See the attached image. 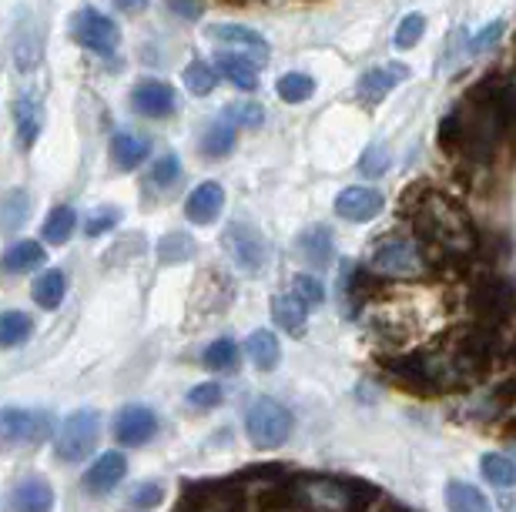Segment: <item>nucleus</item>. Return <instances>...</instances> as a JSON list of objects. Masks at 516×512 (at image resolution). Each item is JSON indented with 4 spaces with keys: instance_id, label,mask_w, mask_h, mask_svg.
<instances>
[{
    "instance_id": "9",
    "label": "nucleus",
    "mask_w": 516,
    "mask_h": 512,
    "mask_svg": "<svg viewBox=\"0 0 516 512\" xmlns=\"http://www.w3.org/2000/svg\"><path fill=\"white\" fill-rule=\"evenodd\" d=\"M131 108H135L141 118H171L178 111V94L171 84L155 81V77H145L131 88Z\"/></svg>"
},
{
    "instance_id": "31",
    "label": "nucleus",
    "mask_w": 516,
    "mask_h": 512,
    "mask_svg": "<svg viewBox=\"0 0 516 512\" xmlns=\"http://www.w3.org/2000/svg\"><path fill=\"white\" fill-rule=\"evenodd\" d=\"M74 225H78V215H74L71 205H57L44 221V241L47 245H68L74 235Z\"/></svg>"
},
{
    "instance_id": "10",
    "label": "nucleus",
    "mask_w": 516,
    "mask_h": 512,
    "mask_svg": "<svg viewBox=\"0 0 516 512\" xmlns=\"http://www.w3.org/2000/svg\"><path fill=\"white\" fill-rule=\"evenodd\" d=\"M158 436V415L148 405H124L114 419V439L121 446H145Z\"/></svg>"
},
{
    "instance_id": "4",
    "label": "nucleus",
    "mask_w": 516,
    "mask_h": 512,
    "mask_svg": "<svg viewBox=\"0 0 516 512\" xmlns=\"http://www.w3.org/2000/svg\"><path fill=\"white\" fill-rule=\"evenodd\" d=\"M101 436V412L98 409H78L61 422L54 436V456L61 462H81L98 446Z\"/></svg>"
},
{
    "instance_id": "22",
    "label": "nucleus",
    "mask_w": 516,
    "mask_h": 512,
    "mask_svg": "<svg viewBox=\"0 0 516 512\" xmlns=\"http://www.w3.org/2000/svg\"><path fill=\"white\" fill-rule=\"evenodd\" d=\"M44 262H47L44 245H37V241H17V245L4 251L0 272L4 275H27V272H34V268H41Z\"/></svg>"
},
{
    "instance_id": "28",
    "label": "nucleus",
    "mask_w": 516,
    "mask_h": 512,
    "mask_svg": "<svg viewBox=\"0 0 516 512\" xmlns=\"http://www.w3.org/2000/svg\"><path fill=\"white\" fill-rule=\"evenodd\" d=\"M195 238L185 235V231H168L165 238L158 241V262L161 265H185L195 258Z\"/></svg>"
},
{
    "instance_id": "47",
    "label": "nucleus",
    "mask_w": 516,
    "mask_h": 512,
    "mask_svg": "<svg viewBox=\"0 0 516 512\" xmlns=\"http://www.w3.org/2000/svg\"><path fill=\"white\" fill-rule=\"evenodd\" d=\"M114 4H118L121 11L135 14V11H145V7H148V0H114Z\"/></svg>"
},
{
    "instance_id": "29",
    "label": "nucleus",
    "mask_w": 516,
    "mask_h": 512,
    "mask_svg": "<svg viewBox=\"0 0 516 512\" xmlns=\"http://www.w3.org/2000/svg\"><path fill=\"white\" fill-rule=\"evenodd\" d=\"M31 215V198L24 188H11L0 195V231H17Z\"/></svg>"
},
{
    "instance_id": "21",
    "label": "nucleus",
    "mask_w": 516,
    "mask_h": 512,
    "mask_svg": "<svg viewBox=\"0 0 516 512\" xmlns=\"http://www.w3.org/2000/svg\"><path fill=\"white\" fill-rule=\"evenodd\" d=\"M215 71L225 77V81H232L238 91H255L258 88V64H252L248 57L242 54H218L215 57Z\"/></svg>"
},
{
    "instance_id": "11",
    "label": "nucleus",
    "mask_w": 516,
    "mask_h": 512,
    "mask_svg": "<svg viewBox=\"0 0 516 512\" xmlns=\"http://www.w3.org/2000/svg\"><path fill=\"white\" fill-rule=\"evenodd\" d=\"M208 37L222 47H238L242 57L252 54V64H265L269 61V41L262 34L252 31V27H242V24H212L208 27Z\"/></svg>"
},
{
    "instance_id": "17",
    "label": "nucleus",
    "mask_w": 516,
    "mask_h": 512,
    "mask_svg": "<svg viewBox=\"0 0 516 512\" xmlns=\"http://www.w3.org/2000/svg\"><path fill=\"white\" fill-rule=\"evenodd\" d=\"M124 476H128V459H124L121 452H104L88 469V476H84V489H88L91 496H108Z\"/></svg>"
},
{
    "instance_id": "46",
    "label": "nucleus",
    "mask_w": 516,
    "mask_h": 512,
    "mask_svg": "<svg viewBox=\"0 0 516 512\" xmlns=\"http://www.w3.org/2000/svg\"><path fill=\"white\" fill-rule=\"evenodd\" d=\"M165 7H168L171 14H178L181 21H195V17L205 14L202 0H165Z\"/></svg>"
},
{
    "instance_id": "45",
    "label": "nucleus",
    "mask_w": 516,
    "mask_h": 512,
    "mask_svg": "<svg viewBox=\"0 0 516 512\" xmlns=\"http://www.w3.org/2000/svg\"><path fill=\"white\" fill-rule=\"evenodd\" d=\"M506 31V24L503 21H493V27H486V31H480L473 37V44H470V51L473 54H483V51H490V47L500 41V34Z\"/></svg>"
},
{
    "instance_id": "13",
    "label": "nucleus",
    "mask_w": 516,
    "mask_h": 512,
    "mask_svg": "<svg viewBox=\"0 0 516 512\" xmlns=\"http://www.w3.org/2000/svg\"><path fill=\"white\" fill-rule=\"evenodd\" d=\"M336 215L346 218V221H372L376 215H382V195L376 188H362V185H352L346 191H339L336 198Z\"/></svg>"
},
{
    "instance_id": "36",
    "label": "nucleus",
    "mask_w": 516,
    "mask_h": 512,
    "mask_svg": "<svg viewBox=\"0 0 516 512\" xmlns=\"http://www.w3.org/2000/svg\"><path fill=\"white\" fill-rule=\"evenodd\" d=\"M218 84V74L212 64L205 61H191L185 67V88L195 94V98H205V94H212Z\"/></svg>"
},
{
    "instance_id": "2",
    "label": "nucleus",
    "mask_w": 516,
    "mask_h": 512,
    "mask_svg": "<svg viewBox=\"0 0 516 512\" xmlns=\"http://www.w3.org/2000/svg\"><path fill=\"white\" fill-rule=\"evenodd\" d=\"M245 432L255 449H282L292 436V412L272 395H255L245 409Z\"/></svg>"
},
{
    "instance_id": "15",
    "label": "nucleus",
    "mask_w": 516,
    "mask_h": 512,
    "mask_svg": "<svg viewBox=\"0 0 516 512\" xmlns=\"http://www.w3.org/2000/svg\"><path fill=\"white\" fill-rule=\"evenodd\" d=\"M14 124H17V141H21V148L31 151L37 138H41V128H44V108H41V98H37L34 91L17 94Z\"/></svg>"
},
{
    "instance_id": "39",
    "label": "nucleus",
    "mask_w": 516,
    "mask_h": 512,
    "mask_svg": "<svg viewBox=\"0 0 516 512\" xmlns=\"http://www.w3.org/2000/svg\"><path fill=\"white\" fill-rule=\"evenodd\" d=\"M436 141H439V148H443L446 154L463 151V121H460V111H449L446 118L439 121Z\"/></svg>"
},
{
    "instance_id": "44",
    "label": "nucleus",
    "mask_w": 516,
    "mask_h": 512,
    "mask_svg": "<svg viewBox=\"0 0 516 512\" xmlns=\"http://www.w3.org/2000/svg\"><path fill=\"white\" fill-rule=\"evenodd\" d=\"M386 168H389V151L382 148V144H372V148H366V154L359 158V171L366 178H379Z\"/></svg>"
},
{
    "instance_id": "7",
    "label": "nucleus",
    "mask_w": 516,
    "mask_h": 512,
    "mask_svg": "<svg viewBox=\"0 0 516 512\" xmlns=\"http://www.w3.org/2000/svg\"><path fill=\"white\" fill-rule=\"evenodd\" d=\"M71 34L81 47H88V51L101 57H111L121 47V27L108 14H101L98 7H84V11L74 14Z\"/></svg>"
},
{
    "instance_id": "42",
    "label": "nucleus",
    "mask_w": 516,
    "mask_h": 512,
    "mask_svg": "<svg viewBox=\"0 0 516 512\" xmlns=\"http://www.w3.org/2000/svg\"><path fill=\"white\" fill-rule=\"evenodd\" d=\"M225 121L228 124H238V128H258L265 121V111L258 108L255 101H238L232 108L225 111Z\"/></svg>"
},
{
    "instance_id": "19",
    "label": "nucleus",
    "mask_w": 516,
    "mask_h": 512,
    "mask_svg": "<svg viewBox=\"0 0 516 512\" xmlns=\"http://www.w3.org/2000/svg\"><path fill=\"white\" fill-rule=\"evenodd\" d=\"M148 151H151V141L138 138V134H131V131H118L111 138V164L118 171L141 168V161L148 158Z\"/></svg>"
},
{
    "instance_id": "8",
    "label": "nucleus",
    "mask_w": 516,
    "mask_h": 512,
    "mask_svg": "<svg viewBox=\"0 0 516 512\" xmlns=\"http://www.w3.org/2000/svg\"><path fill=\"white\" fill-rule=\"evenodd\" d=\"M47 422L44 412H27V409H0V449L7 446H37L44 442Z\"/></svg>"
},
{
    "instance_id": "24",
    "label": "nucleus",
    "mask_w": 516,
    "mask_h": 512,
    "mask_svg": "<svg viewBox=\"0 0 516 512\" xmlns=\"http://www.w3.org/2000/svg\"><path fill=\"white\" fill-rule=\"evenodd\" d=\"M272 318H275V325L285 328V332L295 335V338L305 335V328H309V308L292 295H275L272 298Z\"/></svg>"
},
{
    "instance_id": "26",
    "label": "nucleus",
    "mask_w": 516,
    "mask_h": 512,
    "mask_svg": "<svg viewBox=\"0 0 516 512\" xmlns=\"http://www.w3.org/2000/svg\"><path fill=\"white\" fill-rule=\"evenodd\" d=\"M235 141H238L235 124H228L225 118H218V121L208 124V131H205V138H202V154H205L208 161H218V158H225V154L235 151Z\"/></svg>"
},
{
    "instance_id": "3",
    "label": "nucleus",
    "mask_w": 516,
    "mask_h": 512,
    "mask_svg": "<svg viewBox=\"0 0 516 512\" xmlns=\"http://www.w3.org/2000/svg\"><path fill=\"white\" fill-rule=\"evenodd\" d=\"M382 369L389 372V379L403 385L406 392L419 395V399H433L446 389V375L439 369V359L429 352H409V355H393L382 362Z\"/></svg>"
},
{
    "instance_id": "35",
    "label": "nucleus",
    "mask_w": 516,
    "mask_h": 512,
    "mask_svg": "<svg viewBox=\"0 0 516 512\" xmlns=\"http://www.w3.org/2000/svg\"><path fill=\"white\" fill-rule=\"evenodd\" d=\"M158 502H165V486H161V482H138V486L124 496V509L128 512H151Z\"/></svg>"
},
{
    "instance_id": "41",
    "label": "nucleus",
    "mask_w": 516,
    "mask_h": 512,
    "mask_svg": "<svg viewBox=\"0 0 516 512\" xmlns=\"http://www.w3.org/2000/svg\"><path fill=\"white\" fill-rule=\"evenodd\" d=\"M222 402H225V392H222V385H215V382H202L188 392V405L198 412H212Z\"/></svg>"
},
{
    "instance_id": "32",
    "label": "nucleus",
    "mask_w": 516,
    "mask_h": 512,
    "mask_svg": "<svg viewBox=\"0 0 516 512\" xmlns=\"http://www.w3.org/2000/svg\"><path fill=\"white\" fill-rule=\"evenodd\" d=\"M480 469H483L486 482H493V486H500V489H510L516 482V466L506 452H486L480 459Z\"/></svg>"
},
{
    "instance_id": "30",
    "label": "nucleus",
    "mask_w": 516,
    "mask_h": 512,
    "mask_svg": "<svg viewBox=\"0 0 516 512\" xmlns=\"http://www.w3.org/2000/svg\"><path fill=\"white\" fill-rule=\"evenodd\" d=\"M64 295H68V275L61 268H51L34 282V302L41 308H57L64 302Z\"/></svg>"
},
{
    "instance_id": "38",
    "label": "nucleus",
    "mask_w": 516,
    "mask_h": 512,
    "mask_svg": "<svg viewBox=\"0 0 516 512\" xmlns=\"http://www.w3.org/2000/svg\"><path fill=\"white\" fill-rule=\"evenodd\" d=\"M181 181V161L175 151L161 154V158L155 161V168H151V185H155L158 191H171Z\"/></svg>"
},
{
    "instance_id": "37",
    "label": "nucleus",
    "mask_w": 516,
    "mask_h": 512,
    "mask_svg": "<svg viewBox=\"0 0 516 512\" xmlns=\"http://www.w3.org/2000/svg\"><path fill=\"white\" fill-rule=\"evenodd\" d=\"M121 218H124V211L118 205H101V208H94L88 218H84V235L88 238H101V235H108V231H114L121 225Z\"/></svg>"
},
{
    "instance_id": "1",
    "label": "nucleus",
    "mask_w": 516,
    "mask_h": 512,
    "mask_svg": "<svg viewBox=\"0 0 516 512\" xmlns=\"http://www.w3.org/2000/svg\"><path fill=\"white\" fill-rule=\"evenodd\" d=\"M466 305H470V315L476 325H486L493 328V332H506L513 318V282L496 272H483L470 285Z\"/></svg>"
},
{
    "instance_id": "14",
    "label": "nucleus",
    "mask_w": 516,
    "mask_h": 512,
    "mask_svg": "<svg viewBox=\"0 0 516 512\" xmlns=\"http://www.w3.org/2000/svg\"><path fill=\"white\" fill-rule=\"evenodd\" d=\"M14 512H54V489L41 472H31L14 486L11 496Z\"/></svg>"
},
{
    "instance_id": "6",
    "label": "nucleus",
    "mask_w": 516,
    "mask_h": 512,
    "mask_svg": "<svg viewBox=\"0 0 516 512\" xmlns=\"http://www.w3.org/2000/svg\"><path fill=\"white\" fill-rule=\"evenodd\" d=\"M222 248L235 262V268H242L248 275H258L265 268V262H269V245H265V238L258 235V228L248 225V221H232V225L225 228Z\"/></svg>"
},
{
    "instance_id": "27",
    "label": "nucleus",
    "mask_w": 516,
    "mask_h": 512,
    "mask_svg": "<svg viewBox=\"0 0 516 512\" xmlns=\"http://www.w3.org/2000/svg\"><path fill=\"white\" fill-rule=\"evenodd\" d=\"M34 335V318L24 312H0V349H21Z\"/></svg>"
},
{
    "instance_id": "18",
    "label": "nucleus",
    "mask_w": 516,
    "mask_h": 512,
    "mask_svg": "<svg viewBox=\"0 0 516 512\" xmlns=\"http://www.w3.org/2000/svg\"><path fill=\"white\" fill-rule=\"evenodd\" d=\"M299 251L312 268H329L332 258H336V241H332V231L326 225L305 228L302 238H299Z\"/></svg>"
},
{
    "instance_id": "43",
    "label": "nucleus",
    "mask_w": 516,
    "mask_h": 512,
    "mask_svg": "<svg viewBox=\"0 0 516 512\" xmlns=\"http://www.w3.org/2000/svg\"><path fill=\"white\" fill-rule=\"evenodd\" d=\"M423 34H426V17L423 14H406L403 24H399V31H396V47L409 51V47H416L419 41H423Z\"/></svg>"
},
{
    "instance_id": "20",
    "label": "nucleus",
    "mask_w": 516,
    "mask_h": 512,
    "mask_svg": "<svg viewBox=\"0 0 516 512\" xmlns=\"http://www.w3.org/2000/svg\"><path fill=\"white\" fill-rule=\"evenodd\" d=\"M245 352H248V362H252L258 372H272L275 365L282 362V345L269 328H255L245 342Z\"/></svg>"
},
{
    "instance_id": "23",
    "label": "nucleus",
    "mask_w": 516,
    "mask_h": 512,
    "mask_svg": "<svg viewBox=\"0 0 516 512\" xmlns=\"http://www.w3.org/2000/svg\"><path fill=\"white\" fill-rule=\"evenodd\" d=\"M14 61L17 71L31 74L37 64H41V34L31 21H21L14 27Z\"/></svg>"
},
{
    "instance_id": "5",
    "label": "nucleus",
    "mask_w": 516,
    "mask_h": 512,
    "mask_svg": "<svg viewBox=\"0 0 516 512\" xmlns=\"http://www.w3.org/2000/svg\"><path fill=\"white\" fill-rule=\"evenodd\" d=\"M369 272L393 275V278H416L426 272V255L419 248V241L413 238H382L376 248H372L369 258Z\"/></svg>"
},
{
    "instance_id": "34",
    "label": "nucleus",
    "mask_w": 516,
    "mask_h": 512,
    "mask_svg": "<svg viewBox=\"0 0 516 512\" xmlns=\"http://www.w3.org/2000/svg\"><path fill=\"white\" fill-rule=\"evenodd\" d=\"M275 91H279V98L285 104H302V101H309L312 94H315V81H312L309 74H302V71H289V74L279 77Z\"/></svg>"
},
{
    "instance_id": "25",
    "label": "nucleus",
    "mask_w": 516,
    "mask_h": 512,
    "mask_svg": "<svg viewBox=\"0 0 516 512\" xmlns=\"http://www.w3.org/2000/svg\"><path fill=\"white\" fill-rule=\"evenodd\" d=\"M446 506L449 512H493L490 499H486L473 482H463V479L446 482Z\"/></svg>"
},
{
    "instance_id": "16",
    "label": "nucleus",
    "mask_w": 516,
    "mask_h": 512,
    "mask_svg": "<svg viewBox=\"0 0 516 512\" xmlns=\"http://www.w3.org/2000/svg\"><path fill=\"white\" fill-rule=\"evenodd\" d=\"M222 205H225V188L218 181H202L185 201V218L191 225H212L222 215Z\"/></svg>"
},
{
    "instance_id": "12",
    "label": "nucleus",
    "mask_w": 516,
    "mask_h": 512,
    "mask_svg": "<svg viewBox=\"0 0 516 512\" xmlns=\"http://www.w3.org/2000/svg\"><path fill=\"white\" fill-rule=\"evenodd\" d=\"M406 77H409V67L399 64V61L382 64V67H369V71L359 77V88L356 91H359V98L366 101V104H379L389 91L399 88Z\"/></svg>"
},
{
    "instance_id": "33",
    "label": "nucleus",
    "mask_w": 516,
    "mask_h": 512,
    "mask_svg": "<svg viewBox=\"0 0 516 512\" xmlns=\"http://www.w3.org/2000/svg\"><path fill=\"white\" fill-rule=\"evenodd\" d=\"M205 369L212 372H235L238 369V345L235 338H215L202 355Z\"/></svg>"
},
{
    "instance_id": "40",
    "label": "nucleus",
    "mask_w": 516,
    "mask_h": 512,
    "mask_svg": "<svg viewBox=\"0 0 516 512\" xmlns=\"http://www.w3.org/2000/svg\"><path fill=\"white\" fill-rule=\"evenodd\" d=\"M292 298H299L305 308H315L326 302V285L312 275H295L292 278Z\"/></svg>"
}]
</instances>
